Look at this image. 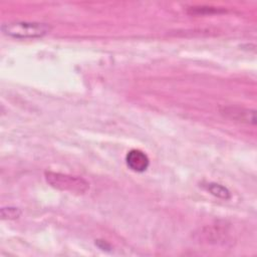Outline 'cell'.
I'll return each instance as SVG.
<instances>
[{
  "label": "cell",
  "instance_id": "1",
  "mask_svg": "<svg viewBox=\"0 0 257 257\" xmlns=\"http://www.w3.org/2000/svg\"><path fill=\"white\" fill-rule=\"evenodd\" d=\"M2 32L16 39H35L48 34L51 26L48 23L34 21H13L1 26Z\"/></svg>",
  "mask_w": 257,
  "mask_h": 257
},
{
  "label": "cell",
  "instance_id": "2",
  "mask_svg": "<svg viewBox=\"0 0 257 257\" xmlns=\"http://www.w3.org/2000/svg\"><path fill=\"white\" fill-rule=\"evenodd\" d=\"M46 183L52 188L74 194H83L89 189V184L83 178L59 172L46 171L44 173Z\"/></svg>",
  "mask_w": 257,
  "mask_h": 257
},
{
  "label": "cell",
  "instance_id": "3",
  "mask_svg": "<svg viewBox=\"0 0 257 257\" xmlns=\"http://www.w3.org/2000/svg\"><path fill=\"white\" fill-rule=\"evenodd\" d=\"M220 112L225 117L233 119L235 121L249 123V124L256 123V111L254 109L235 106V105H229V106L221 107Z\"/></svg>",
  "mask_w": 257,
  "mask_h": 257
},
{
  "label": "cell",
  "instance_id": "4",
  "mask_svg": "<svg viewBox=\"0 0 257 257\" xmlns=\"http://www.w3.org/2000/svg\"><path fill=\"white\" fill-rule=\"evenodd\" d=\"M125 163L132 171L142 173L148 169L150 165V159L143 151L133 149L126 154Z\"/></svg>",
  "mask_w": 257,
  "mask_h": 257
},
{
  "label": "cell",
  "instance_id": "5",
  "mask_svg": "<svg viewBox=\"0 0 257 257\" xmlns=\"http://www.w3.org/2000/svg\"><path fill=\"white\" fill-rule=\"evenodd\" d=\"M203 187H204L210 194H212L213 196L218 197V198H220V199L228 200V199L231 198L230 191H229L226 187H224L223 185H221V184L210 182V183H206L205 185H203Z\"/></svg>",
  "mask_w": 257,
  "mask_h": 257
},
{
  "label": "cell",
  "instance_id": "6",
  "mask_svg": "<svg viewBox=\"0 0 257 257\" xmlns=\"http://www.w3.org/2000/svg\"><path fill=\"white\" fill-rule=\"evenodd\" d=\"M21 215V210L16 207H6L1 209V217L2 219L13 220L19 218Z\"/></svg>",
  "mask_w": 257,
  "mask_h": 257
},
{
  "label": "cell",
  "instance_id": "7",
  "mask_svg": "<svg viewBox=\"0 0 257 257\" xmlns=\"http://www.w3.org/2000/svg\"><path fill=\"white\" fill-rule=\"evenodd\" d=\"M223 10L216 8V7H208V6H199V7H192L190 8V12L192 14H212V13H218Z\"/></svg>",
  "mask_w": 257,
  "mask_h": 257
}]
</instances>
